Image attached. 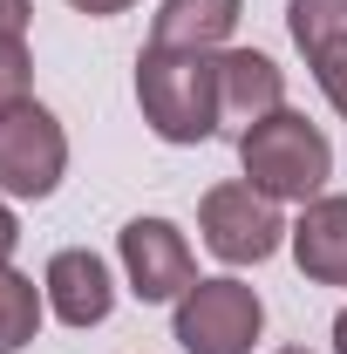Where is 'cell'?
Segmentation results:
<instances>
[{"label":"cell","mask_w":347,"mask_h":354,"mask_svg":"<svg viewBox=\"0 0 347 354\" xmlns=\"http://www.w3.org/2000/svg\"><path fill=\"white\" fill-rule=\"evenodd\" d=\"M136 109L177 150L212 143L225 130V109H218V55H198V48H143L136 55Z\"/></svg>","instance_id":"cell-1"},{"label":"cell","mask_w":347,"mask_h":354,"mask_svg":"<svg viewBox=\"0 0 347 354\" xmlns=\"http://www.w3.org/2000/svg\"><path fill=\"white\" fill-rule=\"evenodd\" d=\"M238 164H245V184L265 191L272 205H313L334 177V143L300 109H272L238 136Z\"/></svg>","instance_id":"cell-2"},{"label":"cell","mask_w":347,"mask_h":354,"mask_svg":"<svg viewBox=\"0 0 347 354\" xmlns=\"http://www.w3.org/2000/svg\"><path fill=\"white\" fill-rule=\"evenodd\" d=\"M171 334H177L184 354H252L259 334H265V300L245 279H232V272L198 279V286H184V300H177Z\"/></svg>","instance_id":"cell-3"},{"label":"cell","mask_w":347,"mask_h":354,"mask_svg":"<svg viewBox=\"0 0 347 354\" xmlns=\"http://www.w3.org/2000/svg\"><path fill=\"white\" fill-rule=\"evenodd\" d=\"M68 171V130L62 116L41 109L35 95L0 109V198H21V205H41L62 191Z\"/></svg>","instance_id":"cell-4"},{"label":"cell","mask_w":347,"mask_h":354,"mask_svg":"<svg viewBox=\"0 0 347 354\" xmlns=\"http://www.w3.org/2000/svg\"><path fill=\"white\" fill-rule=\"evenodd\" d=\"M198 232H205L212 259H225V266H265L279 245H286L293 225L279 218V205H272L265 191H252L245 177H232V184H212V191L198 198Z\"/></svg>","instance_id":"cell-5"},{"label":"cell","mask_w":347,"mask_h":354,"mask_svg":"<svg viewBox=\"0 0 347 354\" xmlns=\"http://www.w3.org/2000/svg\"><path fill=\"white\" fill-rule=\"evenodd\" d=\"M116 259H123V279L143 307H164V300H184V286H198V259H191V239L177 232L171 218H130L116 232Z\"/></svg>","instance_id":"cell-6"},{"label":"cell","mask_w":347,"mask_h":354,"mask_svg":"<svg viewBox=\"0 0 347 354\" xmlns=\"http://www.w3.org/2000/svg\"><path fill=\"white\" fill-rule=\"evenodd\" d=\"M41 293H48V313L62 327H102L116 313V279H109V259L88 252V245H62L41 272Z\"/></svg>","instance_id":"cell-7"},{"label":"cell","mask_w":347,"mask_h":354,"mask_svg":"<svg viewBox=\"0 0 347 354\" xmlns=\"http://www.w3.org/2000/svg\"><path fill=\"white\" fill-rule=\"evenodd\" d=\"M218 109L245 136L259 116L286 109V68L272 55H259V48H218Z\"/></svg>","instance_id":"cell-8"},{"label":"cell","mask_w":347,"mask_h":354,"mask_svg":"<svg viewBox=\"0 0 347 354\" xmlns=\"http://www.w3.org/2000/svg\"><path fill=\"white\" fill-rule=\"evenodd\" d=\"M286 245H293V266L313 286H347V198L341 191H320L313 205H300Z\"/></svg>","instance_id":"cell-9"},{"label":"cell","mask_w":347,"mask_h":354,"mask_svg":"<svg viewBox=\"0 0 347 354\" xmlns=\"http://www.w3.org/2000/svg\"><path fill=\"white\" fill-rule=\"evenodd\" d=\"M238 14H245V0H164L157 21H150V48H198V55H218V48H232Z\"/></svg>","instance_id":"cell-10"},{"label":"cell","mask_w":347,"mask_h":354,"mask_svg":"<svg viewBox=\"0 0 347 354\" xmlns=\"http://www.w3.org/2000/svg\"><path fill=\"white\" fill-rule=\"evenodd\" d=\"M41 313H48V293L28 279V272H14V266H0V354H21L35 334H41Z\"/></svg>","instance_id":"cell-11"},{"label":"cell","mask_w":347,"mask_h":354,"mask_svg":"<svg viewBox=\"0 0 347 354\" xmlns=\"http://www.w3.org/2000/svg\"><path fill=\"white\" fill-rule=\"evenodd\" d=\"M286 35L300 55H320L327 41H347V0H286Z\"/></svg>","instance_id":"cell-12"},{"label":"cell","mask_w":347,"mask_h":354,"mask_svg":"<svg viewBox=\"0 0 347 354\" xmlns=\"http://www.w3.org/2000/svg\"><path fill=\"white\" fill-rule=\"evenodd\" d=\"M28 82H35V55H28V35H0V109L28 102Z\"/></svg>","instance_id":"cell-13"},{"label":"cell","mask_w":347,"mask_h":354,"mask_svg":"<svg viewBox=\"0 0 347 354\" xmlns=\"http://www.w3.org/2000/svg\"><path fill=\"white\" fill-rule=\"evenodd\" d=\"M306 68H313V82H320V95L334 102L347 116V41H327L320 55H306Z\"/></svg>","instance_id":"cell-14"},{"label":"cell","mask_w":347,"mask_h":354,"mask_svg":"<svg viewBox=\"0 0 347 354\" xmlns=\"http://www.w3.org/2000/svg\"><path fill=\"white\" fill-rule=\"evenodd\" d=\"M35 21V0H0V35H28Z\"/></svg>","instance_id":"cell-15"},{"label":"cell","mask_w":347,"mask_h":354,"mask_svg":"<svg viewBox=\"0 0 347 354\" xmlns=\"http://www.w3.org/2000/svg\"><path fill=\"white\" fill-rule=\"evenodd\" d=\"M14 245H21V218H14V205L0 198V266L14 259Z\"/></svg>","instance_id":"cell-16"},{"label":"cell","mask_w":347,"mask_h":354,"mask_svg":"<svg viewBox=\"0 0 347 354\" xmlns=\"http://www.w3.org/2000/svg\"><path fill=\"white\" fill-rule=\"evenodd\" d=\"M75 14H95V21H109V14H123V7H136V0H68Z\"/></svg>","instance_id":"cell-17"},{"label":"cell","mask_w":347,"mask_h":354,"mask_svg":"<svg viewBox=\"0 0 347 354\" xmlns=\"http://www.w3.org/2000/svg\"><path fill=\"white\" fill-rule=\"evenodd\" d=\"M334 354H347V307L334 313Z\"/></svg>","instance_id":"cell-18"},{"label":"cell","mask_w":347,"mask_h":354,"mask_svg":"<svg viewBox=\"0 0 347 354\" xmlns=\"http://www.w3.org/2000/svg\"><path fill=\"white\" fill-rule=\"evenodd\" d=\"M279 354H306V348H279Z\"/></svg>","instance_id":"cell-19"}]
</instances>
